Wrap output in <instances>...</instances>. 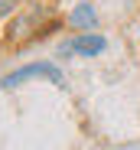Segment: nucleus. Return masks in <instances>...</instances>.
I'll list each match as a JSON object with an SVG mask.
<instances>
[{
  "mask_svg": "<svg viewBox=\"0 0 140 150\" xmlns=\"http://www.w3.org/2000/svg\"><path fill=\"white\" fill-rule=\"evenodd\" d=\"M33 75H42V79H49V82L62 85V72H59L56 65H49V62H36V65H26V69H20V72L7 75V79L0 82V88H13V85H20L23 79H33Z\"/></svg>",
  "mask_w": 140,
  "mask_h": 150,
  "instance_id": "nucleus-1",
  "label": "nucleus"
},
{
  "mask_svg": "<svg viewBox=\"0 0 140 150\" xmlns=\"http://www.w3.org/2000/svg\"><path fill=\"white\" fill-rule=\"evenodd\" d=\"M68 52H75V56H98V52H104V39L98 33H82V36H75L68 42Z\"/></svg>",
  "mask_w": 140,
  "mask_h": 150,
  "instance_id": "nucleus-2",
  "label": "nucleus"
},
{
  "mask_svg": "<svg viewBox=\"0 0 140 150\" xmlns=\"http://www.w3.org/2000/svg\"><path fill=\"white\" fill-rule=\"evenodd\" d=\"M72 26H75V30H95V26H98L95 7H91V4H78V7L72 10Z\"/></svg>",
  "mask_w": 140,
  "mask_h": 150,
  "instance_id": "nucleus-3",
  "label": "nucleus"
},
{
  "mask_svg": "<svg viewBox=\"0 0 140 150\" xmlns=\"http://www.w3.org/2000/svg\"><path fill=\"white\" fill-rule=\"evenodd\" d=\"M10 7H13V0H0V13H7Z\"/></svg>",
  "mask_w": 140,
  "mask_h": 150,
  "instance_id": "nucleus-4",
  "label": "nucleus"
}]
</instances>
